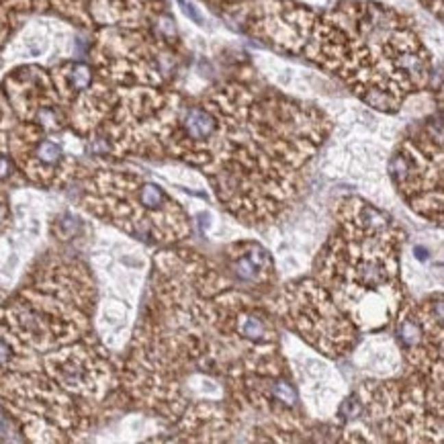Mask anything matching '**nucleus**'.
Here are the masks:
<instances>
[{
	"instance_id": "0eeeda50",
	"label": "nucleus",
	"mask_w": 444,
	"mask_h": 444,
	"mask_svg": "<svg viewBox=\"0 0 444 444\" xmlns=\"http://www.w3.org/2000/svg\"><path fill=\"white\" fill-rule=\"evenodd\" d=\"M389 172L408 205L430 221H443V130L420 127L395 149Z\"/></svg>"
},
{
	"instance_id": "7ed1b4c3",
	"label": "nucleus",
	"mask_w": 444,
	"mask_h": 444,
	"mask_svg": "<svg viewBox=\"0 0 444 444\" xmlns=\"http://www.w3.org/2000/svg\"><path fill=\"white\" fill-rule=\"evenodd\" d=\"M95 287L86 267L47 258L23 289L0 305V321L31 350H56L88 338Z\"/></svg>"
},
{
	"instance_id": "39448f33",
	"label": "nucleus",
	"mask_w": 444,
	"mask_h": 444,
	"mask_svg": "<svg viewBox=\"0 0 444 444\" xmlns=\"http://www.w3.org/2000/svg\"><path fill=\"white\" fill-rule=\"evenodd\" d=\"M362 414L385 441L441 443L443 381L410 371L399 381L367 387Z\"/></svg>"
},
{
	"instance_id": "20e7f679",
	"label": "nucleus",
	"mask_w": 444,
	"mask_h": 444,
	"mask_svg": "<svg viewBox=\"0 0 444 444\" xmlns=\"http://www.w3.org/2000/svg\"><path fill=\"white\" fill-rule=\"evenodd\" d=\"M84 207L146 244L170 246L190 236L188 213L160 184L136 174L99 170L86 182Z\"/></svg>"
},
{
	"instance_id": "6e6552de",
	"label": "nucleus",
	"mask_w": 444,
	"mask_h": 444,
	"mask_svg": "<svg viewBox=\"0 0 444 444\" xmlns=\"http://www.w3.org/2000/svg\"><path fill=\"white\" fill-rule=\"evenodd\" d=\"M395 338L412 373L443 381V297L410 303L395 315Z\"/></svg>"
},
{
	"instance_id": "9d476101",
	"label": "nucleus",
	"mask_w": 444,
	"mask_h": 444,
	"mask_svg": "<svg viewBox=\"0 0 444 444\" xmlns=\"http://www.w3.org/2000/svg\"><path fill=\"white\" fill-rule=\"evenodd\" d=\"M430 12H434L439 18H443V0H420Z\"/></svg>"
},
{
	"instance_id": "1a4fd4ad",
	"label": "nucleus",
	"mask_w": 444,
	"mask_h": 444,
	"mask_svg": "<svg viewBox=\"0 0 444 444\" xmlns=\"http://www.w3.org/2000/svg\"><path fill=\"white\" fill-rule=\"evenodd\" d=\"M227 279L248 293H269L275 285V264L264 246L252 240L227 246L221 262Z\"/></svg>"
},
{
	"instance_id": "f03ea898",
	"label": "nucleus",
	"mask_w": 444,
	"mask_h": 444,
	"mask_svg": "<svg viewBox=\"0 0 444 444\" xmlns=\"http://www.w3.org/2000/svg\"><path fill=\"white\" fill-rule=\"evenodd\" d=\"M404 232L381 209L358 197L338 207V223L321 248L313 281L358 330L383 328L404 307L399 281Z\"/></svg>"
},
{
	"instance_id": "423d86ee",
	"label": "nucleus",
	"mask_w": 444,
	"mask_h": 444,
	"mask_svg": "<svg viewBox=\"0 0 444 444\" xmlns=\"http://www.w3.org/2000/svg\"><path fill=\"white\" fill-rule=\"evenodd\" d=\"M271 311L283 317L307 344L334 358L348 354L358 340V328L313 279L289 283Z\"/></svg>"
},
{
	"instance_id": "f257e3e1",
	"label": "nucleus",
	"mask_w": 444,
	"mask_h": 444,
	"mask_svg": "<svg viewBox=\"0 0 444 444\" xmlns=\"http://www.w3.org/2000/svg\"><path fill=\"white\" fill-rule=\"evenodd\" d=\"M301 53L385 113L432 80V58L414 23L375 2H340L317 14Z\"/></svg>"
}]
</instances>
